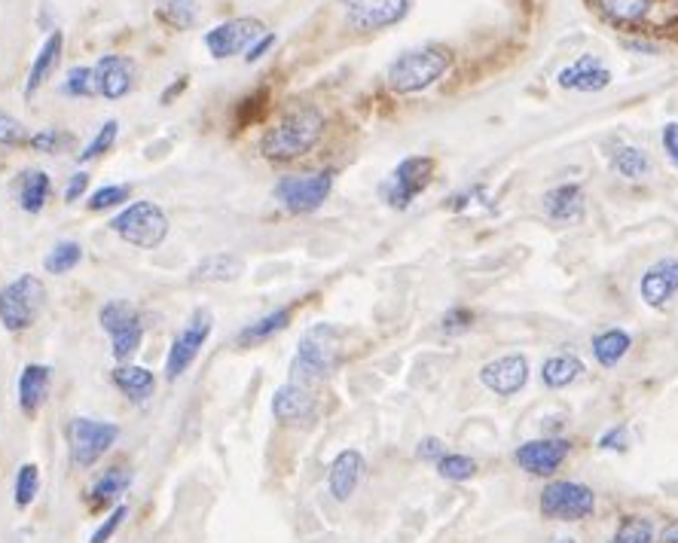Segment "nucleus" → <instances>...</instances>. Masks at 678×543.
Returning a JSON list of instances; mask_svg holds the SVG:
<instances>
[{
    "mask_svg": "<svg viewBox=\"0 0 678 543\" xmlns=\"http://www.w3.org/2000/svg\"><path fill=\"white\" fill-rule=\"evenodd\" d=\"M330 190H334V172H309V175H284L272 192L291 214H312L325 205Z\"/></svg>",
    "mask_w": 678,
    "mask_h": 543,
    "instance_id": "9",
    "label": "nucleus"
},
{
    "mask_svg": "<svg viewBox=\"0 0 678 543\" xmlns=\"http://www.w3.org/2000/svg\"><path fill=\"white\" fill-rule=\"evenodd\" d=\"M110 229L122 241L135 245V248L153 250L160 248L165 241V235H168V217H165V211L156 202L144 199V202H132V205L122 208L117 217L110 221Z\"/></svg>",
    "mask_w": 678,
    "mask_h": 543,
    "instance_id": "5",
    "label": "nucleus"
},
{
    "mask_svg": "<svg viewBox=\"0 0 678 543\" xmlns=\"http://www.w3.org/2000/svg\"><path fill=\"white\" fill-rule=\"evenodd\" d=\"M114 385H117L122 394L135 400V403H144L153 391H156V376L144 367H135V364H122L114 369Z\"/></svg>",
    "mask_w": 678,
    "mask_h": 543,
    "instance_id": "29",
    "label": "nucleus"
},
{
    "mask_svg": "<svg viewBox=\"0 0 678 543\" xmlns=\"http://www.w3.org/2000/svg\"><path fill=\"white\" fill-rule=\"evenodd\" d=\"M480 382L499 397L519 394L526 388V382H529V361H526V354H504V357H495V361L483 364Z\"/></svg>",
    "mask_w": 678,
    "mask_h": 543,
    "instance_id": "14",
    "label": "nucleus"
},
{
    "mask_svg": "<svg viewBox=\"0 0 678 543\" xmlns=\"http://www.w3.org/2000/svg\"><path fill=\"white\" fill-rule=\"evenodd\" d=\"M264 34L266 28L260 19L242 15V19H230V22H221V25L208 31L206 46L214 59H233L238 52H248Z\"/></svg>",
    "mask_w": 678,
    "mask_h": 543,
    "instance_id": "11",
    "label": "nucleus"
},
{
    "mask_svg": "<svg viewBox=\"0 0 678 543\" xmlns=\"http://www.w3.org/2000/svg\"><path fill=\"white\" fill-rule=\"evenodd\" d=\"M71 144V134L59 132V129H40L37 134H31L28 147L37 153H61V150Z\"/></svg>",
    "mask_w": 678,
    "mask_h": 543,
    "instance_id": "42",
    "label": "nucleus"
},
{
    "mask_svg": "<svg viewBox=\"0 0 678 543\" xmlns=\"http://www.w3.org/2000/svg\"><path fill=\"white\" fill-rule=\"evenodd\" d=\"M61 46H65L61 31H52V34L44 40V46H40V52L34 56V61H31V71H28V83H25V95H28V98L37 92V88L44 86L46 76L56 71V64H59V59H61Z\"/></svg>",
    "mask_w": 678,
    "mask_h": 543,
    "instance_id": "25",
    "label": "nucleus"
},
{
    "mask_svg": "<svg viewBox=\"0 0 678 543\" xmlns=\"http://www.w3.org/2000/svg\"><path fill=\"white\" fill-rule=\"evenodd\" d=\"M156 19L175 31H187L199 19V0H156Z\"/></svg>",
    "mask_w": 678,
    "mask_h": 543,
    "instance_id": "31",
    "label": "nucleus"
},
{
    "mask_svg": "<svg viewBox=\"0 0 678 543\" xmlns=\"http://www.w3.org/2000/svg\"><path fill=\"white\" fill-rule=\"evenodd\" d=\"M187 86V83H175V86H168V92H165L163 95V104H168L172 102V95H177V92H180V88Z\"/></svg>",
    "mask_w": 678,
    "mask_h": 543,
    "instance_id": "52",
    "label": "nucleus"
},
{
    "mask_svg": "<svg viewBox=\"0 0 678 543\" xmlns=\"http://www.w3.org/2000/svg\"><path fill=\"white\" fill-rule=\"evenodd\" d=\"M291 318H294V309H291V306L269 311V315H264L260 321L248 323V327L236 337V342L242 349H254V345H260L266 339H272L276 333H281V330H288Z\"/></svg>",
    "mask_w": 678,
    "mask_h": 543,
    "instance_id": "28",
    "label": "nucleus"
},
{
    "mask_svg": "<svg viewBox=\"0 0 678 543\" xmlns=\"http://www.w3.org/2000/svg\"><path fill=\"white\" fill-rule=\"evenodd\" d=\"M325 134V117L318 107H294L288 114H281V119L266 129L264 138H260V153H264L269 162H291L306 156Z\"/></svg>",
    "mask_w": 678,
    "mask_h": 543,
    "instance_id": "1",
    "label": "nucleus"
},
{
    "mask_svg": "<svg viewBox=\"0 0 678 543\" xmlns=\"http://www.w3.org/2000/svg\"><path fill=\"white\" fill-rule=\"evenodd\" d=\"M596 3L618 25H639L651 13V0H596Z\"/></svg>",
    "mask_w": 678,
    "mask_h": 543,
    "instance_id": "33",
    "label": "nucleus"
},
{
    "mask_svg": "<svg viewBox=\"0 0 678 543\" xmlns=\"http://www.w3.org/2000/svg\"><path fill=\"white\" fill-rule=\"evenodd\" d=\"M349 25L358 31H383L410 13L413 0H339Z\"/></svg>",
    "mask_w": 678,
    "mask_h": 543,
    "instance_id": "12",
    "label": "nucleus"
},
{
    "mask_svg": "<svg viewBox=\"0 0 678 543\" xmlns=\"http://www.w3.org/2000/svg\"><path fill=\"white\" fill-rule=\"evenodd\" d=\"M89 190V175L86 172H77V175H71V180H68V187H65V199L68 202H80L83 196H86Z\"/></svg>",
    "mask_w": 678,
    "mask_h": 543,
    "instance_id": "49",
    "label": "nucleus"
},
{
    "mask_svg": "<svg viewBox=\"0 0 678 543\" xmlns=\"http://www.w3.org/2000/svg\"><path fill=\"white\" fill-rule=\"evenodd\" d=\"M471 323H474V311L465 309V306H456V309H449L441 318V330L443 333H449V337H456V333L471 330Z\"/></svg>",
    "mask_w": 678,
    "mask_h": 543,
    "instance_id": "45",
    "label": "nucleus"
},
{
    "mask_svg": "<svg viewBox=\"0 0 678 543\" xmlns=\"http://www.w3.org/2000/svg\"><path fill=\"white\" fill-rule=\"evenodd\" d=\"M557 86L569 92H603L611 86V71L599 56H581L557 74Z\"/></svg>",
    "mask_w": 678,
    "mask_h": 543,
    "instance_id": "16",
    "label": "nucleus"
},
{
    "mask_svg": "<svg viewBox=\"0 0 678 543\" xmlns=\"http://www.w3.org/2000/svg\"><path fill=\"white\" fill-rule=\"evenodd\" d=\"M46 306V284L37 275H19L7 287H0V323L10 333H22L34 327Z\"/></svg>",
    "mask_w": 678,
    "mask_h": 543,
    "instance_id": "4",
    "label": "nucleus"
},
{
    "mask_svg": "<svg viewBox=\"0 0 678 543\" xmlns=\"http://www.w3.org/2000/svg\"><path fill=\"white\" fill-rule=\"evenodd\" d=\"M117 134H119V122L117 119H107L102 129L95 132V138H92L86 147H83V153H77L80 162H92V160H98V156H104L107 150L117 144Z\"/></svg>",
    "mask_w": 678,
    "mask_h": 543,
    "instance_id": "39",
    "label": "nucleus"
},
{
    "mask_svg": "<svg viewBox=\"0 0 678 543\" xmlns=\"http://www.w3.org/2000/svg\"><path fill=\"white\" fill-rule=\"evenodd\" d=\"M83 260V248L77 241H59L56 248L46 253L44 269L49 275H68Z\"/></svg>",
    "mask_w": 678,
    "mask_h": 543,
    "instance_id": "34",
    "label": "nucleus"
},
{
    "mask_svg": "<svg viewBox=\"0 0 678 543\" xmlns=\"http://www.w3.org/2000/svg\"><path fill=\"white\" fill-rule=\"evenodd\" d=\"M572 452V442L562 437H541V440L523 442L514 452V461L519 470L531 476H553L562 468V461Z\"/></svg>",
    "mask_w": 678,
    "mask_h": 543,
    "instance_id": "13",
    "label": "nucleus"
},
{
    "mask_svg": "<svg viewBox=\"0 0 678 543\" xmlns=\"http://www.w3.org/2000/svg\"><path fill=\"white\" fill-rule=\"evenodd\" d=\"M49 192H52V180L40 168H28L22 172L15 180V196H19V208L25 214H40L49 202Z\"/></svg>",
    "mask_w": 678,
    "mask_h": 543,
    "instance_id": "24",
    "label": "nucleus"
},
{
    "mask_svg": "<svg viewBox=\"0 0 678 543\" xmlns=\"http://www.w3.org/2000/svg\"><path fill=\"white\" fill-rule=\"evenodd\" d=\"M98 321H102L104 333L114 339L119 333H129L135 327H144L141 323V315L135 309L129 299H110L102 311H98Z\"/></svg>",
    "mask_w": 678,
    "mask_h": 543,
    "instance_id": "30",
    "label": "nucleus"
},
{
    "mask_svg": "<svg viewBox=\"0 0 678 543\" xmlns=\"http://www.w3.org/2000/svg\"><path fill=\"white\" fill-rule=\"evenodd\" d=\"M661 144H664L669 162L678 168V122H666L664 134H661Z\"/></svg>",
    "mask_w": 678,
    "mask_h": 543,
    "instance_id": "48",
    "label": "nucleus"
},
{
    "mask_svg": "<svg viewBox=\"0 0 678 543\" xmlns=\"http://www.w3.org/2000/svg\"><path fill=\"white\" fill-rule=\"evenodd\" d=\"M272 46H276V34H272V31H266L264 37H260V40H257V44L245 52V61H248V64H252V61H260L266 52L272 49Z\"/></svg>",
    "mask_w": 678,
    "mask_h": 543,
    "instance_id": "50",
    "label": "nucleus"
},
{
    "mask_svg": "<svg viewBox=\"0 0 678 543\" xmlns=\"http://www.w3.org/2000/svg\"><path fill=\"white\" fill-rule=\"evenodd\" d=\"M545 214L557 223H577L584 217V190L577 184H560L545 196Z\"/></svg>",
    "mask_w": 678,
    "mask_h": 543,
    "instance_id": "22",
    "label": "nucleus"
},
{
    "mask_svg": "<svg viewBox=\"0 0 678 543\" xmlns=\"http://www.w3.org/2000/svg\"><path fill=\"white\" fill-rule=\"evenodd\" d=\"M28 141L31 134L25 132V126L0 110V144H3V147H22V144H28Z\"/></svg>",
    "mask_w": 678,
    "mask_h": 543,
    "instance_id": "43",
    "label": "nucleus"
},
{
    "mask_svg": "<svg viewBox=\"0 0 678 543\" xmlns=\"http://www.w3.org/2000/svg\"><path fill=\"white\" fill-rule=\"evenodd\" d=\"M453 64V56L449 49L443 46H419V49H410L398 59L388 64V88L398 92V95H413V92H422V88L434 86Z\"/></svg>",
    "mask_w": 678,
    "mask_h": 543,
    "instance_id": "3",
    "label": "nucleus"
},
{
    "mask_svg": "<svg viewBox=\"0 0 678 543\" xmlns=\"http://www.w3.org/2000/svg\"><path fill=\"white\" fill-rule=\"evenodd\" d=\"M538 510L545 519L557 522H581L596 514V495L591 485L575 483V480H553L545 485Z\"/></svg>",
    "mask_w": 678,
    "mask_h": 543,
    "instance_id": "7",
    "label": "nucleus"
},
{
    "mask_svg": "<svg viewBox=\"0 0 678 543\" xmlns=\"http://www.w3.org/2000/svg\"><path fill=\"white\" fill-rule=\"evenodd\" d=\"M364 470H367V461L358 449H342L327 470V488H330L334 500L346 504L352 498L361 480H364Z\"/></svg>",
    "mask_w": 678,
    "mask_h": 543,
    "instance_id": "17",
    "label": "nucleus"
},
{
    "mask_svg": "<svg viewBox=\"0 0 678 543\" xmlns=\"http://www.w3.org/2000/svg\"><path fill=\"white\" fill-rule=\"evenodd\" d=\"M437 473L449 483H468L474 473H477V461L468 456H458V452H446L437 461Z\"/></svg>",
    "mask_w": 678,
    "mask_h": 543,
    "instance_id": "38",
    "label": "nucleus"
},
{
    "mask_svg": "<svg viewBox=\"0 0 678 543\" xmlns=\"http://www.w3.org/2000/svg\"><path fill=\"white\" fill-rule=\"evenodd\" d=\"M627 434H630L627 425L608 427L603 437L596 440V446H599V449H608V452H627V449H630V437H627Z\"/></svg>",
    "mask_w": 678,
    "mask_h": 543,
    "instance_id": "46",
    "label": "nucleus"
},
{
    "mask_svg": "<svg viewBox=\"0 0 678 543\" xmlns=\"http://www.w3.org/2000/svg\"><path fill=\"white\" fill-rule=\"evenodd\" d=\"M443 456H446V446H443L441 437H422L419 446H416V458H419V461H431V464H437Z\"/></svg>",
    "mask_w": 678,
    "mask_h": 543,
    "instance_id": "47",
    "label": "nucleus"
},
{
    "mask_svg": "<svg viewBox=\"0 0 678 543\" xmlns=\"http://www.w3.org/2000/svg\"><path fill=\"white\" fill-rule=\"evenodd\" d=\"M211 330H214L211 311L208 309L192 311V318L187 321V327L177 333L175 342H172V352L165 357V376H168V382L180 379V376L192 367V361L199 357L202 345H206L208 337H211Z\"/></svg>",
    "mask_w": 678,
    "mask_h": 543,
    "instance_id": "10",
    "label": "nucleus"
},
{
    "mask_svg": "<svg viewBox=\"0 0 678 543\" xmlns=\"http://www.w3.org/2000/svg\"><path fill=\"white\" fill-rule=\"evenodd\" d=\"M591 349L599 367H618L620 361L630 354V349H633V337L627 330H620V327H611V330H603V333L593 337Z\"/></svg>",
    "mask_w": 678,
    "mask_h": 543,
    "instance_id": "26",
    "label": "nucleus"
},
{
    "mask_svg": "<svg viewBox=\"0 0 678 543\" xmlns=\"http://www.w3.org/2000/svg\"><path fill=\"white\" fill-rule=\"evenodd\" d=\"M611 168L618 172L620 177H630V180H639L651 172L648 153L642 147H633V144H618L615 153H611Z\"/></svg>",
    "mask_w": 678,
    "mask_h": 543,
    "instance_id": "32",
    "label": "nucleus"
},
{
    "mask_svg": "<svg viewBox=\"0 0 678 543\" xmlns=\"http://www.w3.org/2000/svg\"><path fill=\"white\" fill-rule=\"evenodd\" d=\"M49 382H52V369L46 364H28L19 376V406L25 415H34L46 403L49 394Z\"/></svg>",
    "mask_w": 678,
    "mask_h": 543,
    "instance_id": "21",
    "label": "nucleus"
},
{
    "mask_svg": "<svg viewBox=\"0 0 678 543\" xmlns=\"http://www.w3.org/2000/svg\"><path fill=\"white\" fill-rule=\"evenodd\" d=\"M431 177H434V160L431 156H407L404 162H398V168L379 187V196H383V202L388 208L407 211L428 190Z\"/></svg>",
    "mask_w": 678,
    "mask_h": 543,
    "instance_id": "8",
    "label": "nucleus"
},
{
    "mask_svg": "<svg viewBox=\"0 0 678 543\" xmlns=\"http://www.w3.org/2000/svg\"><path fill=\"white\" fill-rule=\"evenodd\" d=\"M129 196H132V187H126V184H110V187H102V190L92 192L86 208L89 211H107V208H117L122 205V202H129Z\"/></svg>",
    "mask_w": 678,
    "mask_h": 543,
    "instance_id": "40",
    "label": "nucleus"
},
{
    "mask_svg": "<svg viewBox=\"0 0 678 543\" xmlns=\"http://www.w3.org/2000/svg\"><path fill=\"white\" fill-rule=\"evenodd\" d=\"M661 543H678V519L661 531Z\"/></svg>",
    "mask_w": 678,
    "mask_h": 543,
    "instance_id": "51",
    "label": "nucleus"
},
{
    "mask_svg": "<svg viewBox=\"0 0 678 543\" xmlns=\"http://www.w3.org/2000/svg\"><path fill=\"white\" fill-rule=\"evenodd\" d=\"M37 492H40V470H37V464H22L19 473H15V507L19 510L31 507V500L37 498Z\"/></svg>",
    "mask_w": 678,
    "mask_h": 543,
    "instance_id": "35",
    "label": "nucleus"
},
{
    "mask_svg": "<svg viewBox=\"0 0 678 543\" xmlns=\"http://www.w3.org/2000/svg\"><path fill=\"white\" fill-rule=\"evenodd\" d=\"M678 291V260H661L654 263L639 281V294L651 309H664Z\"/></svg>",
    "mask_w": 678,
    "mask_h": 543,
    "instance_id": "19",
    "label": "nucleus"
},
{
    "mask_svg": "<svg viewBox=\"0 0 678 543\" xmlns=\"http://www.w3.org/2000/svg\"><path fill=\"white\" fill-rule=\"evenodd\" d=\"M129 485H132V473L126 468H107L95 480V483L89 485V507L92 510H104V507H110V504H117L126 492H129Z\"/></svg>",
    "mask_w": 678,
    "mask_h": 543,
    "instance_id": "23",
    "label": "nucleus"
},
{
    "mask_svg": "<svg viewBox=\"0 0 678 543\" xmlns=\"http://www.w3.org/2000/svg\"><path fill=\"white\" fill-rule=\"evenodd\" d=\"M245 263L236 253H211L190 269V284H226L242 279Z\"/></svg>",
    "mask_w": 678,
    "mask_h": 543,
    "instance_id": "20",
    "label": "nucleus"
},
{
    "mask_svg": "<svg viewBox=\"0 0 678 543\" xmlns=\"http://www.w3.org/2000/svg\"><path fill=\"white\" fill-rule=\"evenodd\" d=\"M550 543H575L572 538H557V541H550Z\"/></svg>",
    "mask_w": 678,
    "mask_h": 543,
    "instance_id": "53",
    "label": "nucleus"
},
{
    "mask_svg": "<svg viewBox=\"0 0 678 543\" xmlns=\"http://www.w3.org/2000/svg\"><path fill=\"white\" fill-rule=\"evenodd\" d=\"M272 415L281 425H306L318 415V400L312 394V388L300 382L281 385L272 397Z\"/></svg>",
    "mask_w": 678,
    "mask_h": 543,
    "instance_id": "15",
    "label": "nucleus"
},
{
    "mask_svg": "<svg viewBox=\"0 0 678 543\" xmlns=\"http://www.w3.org/2000/svg\"><path fill=\"white\" fill-rule=\"evenodd\" d=\"M141 342H144V327H135V330H129V333H119V337L110 339L114 357H117L119 364H129V361H132V354L141 349Z\"/></svg>",
    "mask_w": 678,
    "mask_h": 543,
    "instance_id": "41",
    "label": "nucleus"
},
{
    "mask_svg": "<svg viewBox=\"0 0 678 543\" xmlns=\"http://www.w3.org/2000/svg\"><path fill=\"white\" fill-rule=\"evenodd\" d=\"M95 80H98V95L110 102L126 98L135 86V61L126 56H102L95 64Z\"/></svg>",
    "mask_w": 678,
    "mask_h": 543,
    "instance_id": "18",
    "label": "nucleus"
},
{
    "mask_svg": "<svg viewBox=\"0 0 678 543\" xmlns=\"http://www.w3.org/2000/svg\"><path fill=\"white\" fill-rule=\"evenodd\" d=\"M339 361H342V330L334 323H315L300 339V349L291 364V382L312 388L327 379L339 367Z\"/></svg>",
    "mask_w": 678,
    "mask_h": 543,
    "instance_id": "2",
    "label": "nucleus"
},
{
    "mask_svg": "<svg viewBox=\"0 0 678 543\" xmlns=\"http://www.w3.org/2000/svg\"><path fill=\"white\" fill-rule=\"evenodd\" d=\"M126 516H129V507H126V504H117V507H114L110 514L104 516V522H102V526H98V529H95V534H92V541H89V543H110V538L117 534L119 526H122V519H126Z\"/></svg>",
    "mask_w": 678,
    "mask_h": 543,
    "instance_id": "44",
    "label": "nucleus"
},
{
    "mask_svg": "<svg viewBox=\"0 0 678 543\" xmlns=\"http://www.w3.org/2000/svg\"><path fill=\"white\" fill-rule=\"evenodd\" d=\"M581 373H584V361L577 357V354H553V357H547L545 367H541V382L550 388V391H560V388H569V385H575L581 379Z\"/></svg>",
    "mask_w": 678,
    "mask_h": 543,
    "instance_id": "27",
    "label": "nucleus"
},
{
    "mask_svg": "<svg viewBox=\"0 0 678 543\" xmlns=\"http://www.w3.org/2000/svg\"><path fill=\"white\" fill-rule=\"evenodd\" d=\"M65 437H68V456L77 470H86L92 464H98L104 452L117 442L119 427L114 422H98V418H89V415H77L65 427Z\"/></svg>",
    "mask_w": 678,
    "mask_h": 543,
    "instance_id": "6",
    "label": "nucleus"
},
{
    "mask_svg": "<svg viewBox=\"0 0 678 543\" xmlns=\"http://www.w3.org/2000/svg\"><path fill=\"white\" fill-rule=\"evenodd\" d=\"M608 543H654V526L645 516H627Z\"/></svg>",
    "mask_w": 678,
    "mask_h": 543,
    "instance_id": "36",
    "label": "nucleus"
},
{
    "mask_svg": "<svg viewBox=\"0 0 678 543\" xmlns=\"http://www.w3.org/2000/svg\"><path fill=\"white\" fill-rule=\"evenodd\" d=\"M61 92L71 95V98H92L98 95V80H95V68H71L65 83H61Z\"/></svg>",
    "mask_w": 678,
    "mask_h": 543,
    "instance_id": "37",
    "label": "nucleus"
}]
</instances>
